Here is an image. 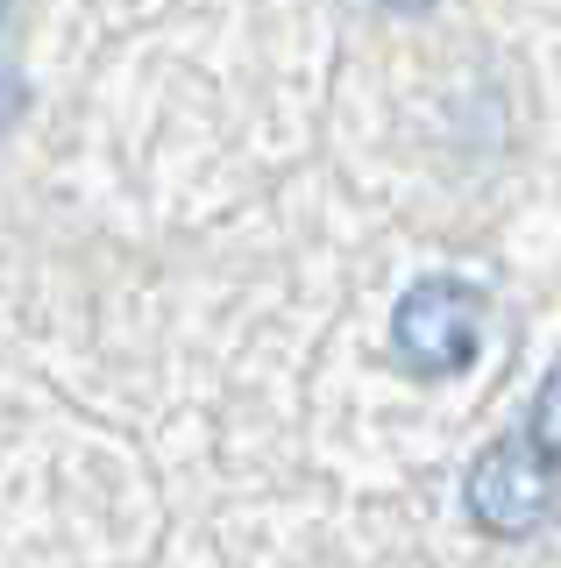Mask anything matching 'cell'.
Instances as JSON below:
<instances>
[{"label":"cell","instance_id":"cell-5","mask_svg":"<svg viewBox=\"0 0 561 568\" xmlns=\"http://www.w3.org/2000/svg\"><path fill=\"white\" fill-rule=\"evenodd\" d=\"M377 8H391V14H427L434 0H377Z\"/></svg>","mask_w":561,"mask_h":568},{"label":"cell","instance_id":"cell-1","mask_svg":"<svg viewBox=\"0 0 561 568\" xmlns=\"http://www.w3.org/2000/svg\"><path fill=\"white\" fill-rule=\"evenodd\" d=\"M477 342H483V292L469 277H419L391 313V363L419 384L469 369Z\"/></svg>","mask_w":561,"mask_h":568},{"label":"cell","instance_id":"cell-2","mask_svg":"<svg viewBox=\"0 0 561 568\" xmlns=\"http://www.w3.org/2000/svg\"><path fill=\"white\" fill-rule=\"evenodd\" d=\"M462 511L490 540H526L554 511V469L540 462V448L526 434H498L462 469Z\"/></svg>","mask_w":561,"mask_h":568},{"label":"cell","instance_id":"cell-3","mask_svg":"<svg viewBox=\"0 0 561 568\" xmlns=\"http://www.w3.org/2000/svg\"><path fill=\"white\" fill-rule=\"evenodd\" d=\"M526 440L540 448V462L548 469H561V363L540 377V390H533V419H526Z\"/></svg>","mask_w":561,"mask_h":568},{"label":"cell","instance_id":"cell-6","mask_svg":"<svg viewBox=\"0 0 561 568\" xmlns=\"http://www.w3.org/2000/svg\"><path fill=\"white\" fill-rule=\"evenodd\" d=\"M0 14H8V0H0Z\"/></svg>","mask_w":561,"mask_h":568},{"label":"cell","instance_id":"cell-4","mask_svg":"<svg viewBox=\"0 0 561 568\" xmlns=\"http://www.w3.org/2000/svg\"><path fill=\"white\" fill-rule=\"evenodd\" d=\"M22 100H29V85H22V71L14 64H0V129H8L14 114H22Z\"/></svg>","mask_w":561,"mask_h":568}]
</instances>
